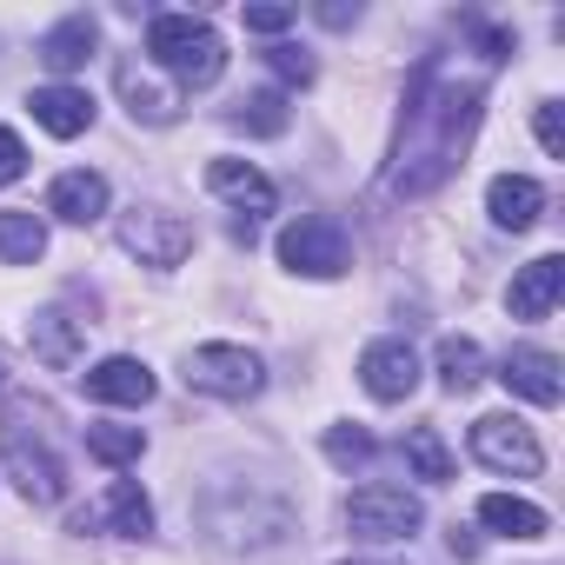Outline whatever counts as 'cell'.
Segmentation results:
<instances>
[{
  "mask_svg": "<svg viewBox=\"0 0 565 565\" xmlns=\"http://www.w3.org/2000/svg\"><path fill=\"white\" fill-rule=\"evenodd\" d=\"M479 100H486L479 81L459 87V81H439L433 67L419 74V87H413V147L399 153V173H393L399 193H433L459 167V147L479 120Z\"/></svg>",
  "mask_w": 565,
  "mask_h": 565,
  "instance_id": "1",
  "label": "cell"
},
{
  "mask_svg": "<svg viewBox=\"0 0 565 565\" xmlns=\"http://www.w3.org/2000/svg\"><path fill=\"white\" fill-rule=\"evenodd\" d=\"M147 54L153 67H167L180 87H213L226 74V41L200 21V14H153L147 21Z\"/></svg>",
  "mask_w": 565,
  "mask_h": 565,
  "instance_id": "2",
  "label": "cell"
},
{
  "mask_svg": "<svg viewBox=\"0 0 565 565\" xmlns=\"http://www.w3.org/2000/svg\"><path fill=\"white\" fill-rule=\"evenodd\" d=\"M279 266L300 273V279H340L353 266V239L340 220L327 213H300L294 226H279Z\"/></svg>",
  "mask_w": 565,
  "mask_h": 565,
  "instance_id": "3",
  "label": "cell"
},
{
  "mask_svg": "<svg viewBox=\"0 0 565 565\" xmlns=\"http://www.w3.org/2000/svg\"><path fill=\"white\" fill-rule=\"evenodd\" d=\"M0 466H8V479H14L34 505H61V499H67V466H61V452H54L41 433H28V419H8V426H0Z\"/></svg>",
  "mask_w": 565,
  "mask_h": 565,
  "instance_id": "4",
  "label": "cell"
},
{
  "mask_svg": "<svg viewBox=\"0 0 565 565\" xmlns=\"http://www.w3.org/2000/svg\"><path fill=\"white\" fill-rule=\"evenodd\" d=\"M186 386L206 393V399H253L266 386V360L253 347H233V340H206L186 353Z\"/></svg>",
  "mask_w": 565,
  "mask_h": 565,
  "instance_id": "5",
  "label": "cell"
},
{
  "mask_svg": "<svg viewBox=\"0 0 565 565\" xmlns=\"http://www.w3.org/2000/svg\"><path fill=\"white\" fill-rule=\"evenodd\" d=\"M419 525H426V505H419V492H406V486H360V492L347 499V532L366 539V545H399V539H413Z\"/></svg>",
  "mask_w": 565,
  "mask_h": 565,
  "instance_id": "6",
  "label": "cell"
},
{
  "mask_svg": "<svg viewBox=\"0 0 565 565\" xmlns=\"http://www.w3.org/2000/svg\"><path fill=\"white\" fill-rule=\"evenodd\" d=\"M472 459L492 466V472H505V479H539V472H545V446H539V433H532L519 413H486V419H472Z\"/></svg>",
  "mask_w": 565,
  "mask_h": 565,
  "instance_id": "7",
  "label": "cell"
},
{
  "mask_svg": "<svg viewBox=\"0 0 565 565\" xmlns=\"http://www.w3.org/2000/svg\"><path fill=\"white\" fill-rule=\"evenodd\" d=\"M120 246L140 266H180L193 253V226L167 206H134V213H120Z\"/></svg>",
  "mask_w": 565,
  "mask_h": 565,
  "instance_id": "8",
  "label": "cell"
},
{
  "mask_svg": "<svg viewBox=\"0 0 565 565\" xmlns=\"http://www.w3.org/2000/svg\"><path fill=\"white\" fill-rule=\"evenodd\" d=\"M74 532H120V539H147V532H153V499L140 492V479H114L87 512H74Z\"/></svg>",
  "mask_w": 565,
  "mask_h": 565,
  "instance_id": "9",
  "label": "cell"
},
{
  "mask_svg": "<svg viewBox=\"0 0 565 565\" xmlns=\"http://www.w3.org/2000/svg\"><path fill=\"white\" fill-rule=\"evenodd\" d=\"M360 386H366L373 399H386V406L413 399V393H419V353H413L406 340H373V347L360 353Z\"/></svg>",
  "mask_w": 565,
  "mask_h": 565,
  "instance_id": "10",
  "label": "cell"
},
{
  "mask_svg": "<svg viewBox=\"0 0 565 565\" xmlns=\"http://www.w3.org/2000/svg\"><path fill=\"white\" fill-rule=\"evenodd\" d=\"M81 386H87V399H100V406H147V399L160 393L153 366H147V360H134V353H114V360L87 366V373H81Z\"/></svg>",
  "mask_w": 565,
  "mask_h": 565,
  "instance_id": "11",
  "label": "cell"
},
{
  "mask_svg": "<svg viewBox=\"0 0 565 565\" xmlns=\"http://www.w3.org/2000/svg\"><path fill=\"white\" fill-rule=\"evenodd\" d=\"M499 386L519 393V399H532V406H558V393H565L558 353H545V347H512V353L499 360Z\"/></svg>",
  "mask_w": 565,
  "mask_h": 565,
  "instance_id": "12",
  "label": "cell"
},
{
  "mask_svg": "<svg viewBox=\"0 0 565 565\" xmlns=\"http://www.w3.org/2000/svg\"><path fill=\"white\" fill-rule=\"evenodd\" d=\"M28 107H34V120H41L54 140H81V134L94 127V94H87V87H74V81L34 87V94H28Z\"/></svg>",
  "mask_w": 565,
  "mask_h": 565,
  "instance_id": "13",
  "label": "cell"
},
{
  "mask_svg": "<svg viewBox=\"0 0 565 565\" xmlns=\"http://www.w3.org/2000/svg\"><path fill=\"white\" fill-rule=\"evenodd\" d=\"M107 200H114V186H107V173H94V167H74V173H61V180L47 186V213L67 220V226H94V220L107 213Z\"/></svg>",
  "mask_w": 565,
  "mask_h": 565,
  "instance_id": "14",
  "label": "cell"
},
{
  "mask_svg": "<svg viewBox=\"0 0 565 565\" xmlns=\"http://www.w3.org/2000/svg\"><path fill=\"white\" fill-rule=\"evenodd\" d=\"M558 294H565V259H558V253H545V259H532V266H519V273H512L505 307H512V320H545V313L558 307Z\"/></svg>",
  "mask_w": 565,
  "mask_h": 565,
  "instance_id": "15",
  "label": "cell"
},
{
  "mask_svg": "<svg viewBox=\"0 0 565 565\" xmlns=\"http://www.w3.org/2000/svg\"><path fill=\"white\" fill-rule=\"evenodd\" d=\"M94 47H100V21L94 14H67V21H54L41 34V67L47 74H81L94 61Z\"/></svg>",
  "mask_w": 565,
  "mask_h": 565,
  "instance_id": "16",
  "label": "cell"
},
{
  "mask_svg": "<svg viewBox=\"0 0 565 565\" xmlns=\"http://www.w3.org/2000/svg\"><path fill=\"white\" fill-rule=\"evenodd\" d=\"M486 213H492V226L525 233V226H539V213H545V186H539L532 173H499V180L486 186Z\"/></svg>",
  "mask_w": 565,
  "mask_h": 565,
  "instance_id": "17",
  "label": "cell"
},
{
  "mask_svg": "<svg viewBox=\"0 0 565 565\" xmlns=\"http://www.w3.org/2000/svg\"><path fill=\"white\" fill-rule=\"evenodd\" d=\"M206 186H213L220 200H233L239 213H273V206H279V186H273L253 160H213V167H206Z\"/></svg>",
  "mask_w": 565,
  "mask_h": 565,
  "instance_id": "18",
  "label": "cell"
},
{
  "mask_svg": "<svg viewBox=\"0 0 565 565\" xmlns=\"http://www.w3.org/2000/svg\"><path fill=\"white\" fill-rule=\"evenodd\" d=\"M114 81H120V100H127V114H134V120L167 127V120L180 114V94H173V87H160L140 61H120V74H114Z\"/></svg>",
  "mask_w": 565,
  "mask_h": 565,
  "instance_id": "19",
  "label": "cell"
},
{
  "mask_svg": "<svg viewBox=\"0 0 565 565\" xmlns=\"http://www.w3.org/2000/svg\"><path fill=\"white\" fill-rule=\"evenodd\" d=\"M479 525L486 532H499V539H545V505H532V499H519V492H486L479 499Z\"/></svg>",
  "mask_w": 565,
  "mask_h": 565,
  "instance_id": "20",
  "label": "cell"
},
{
  "mask_svg": "<svg viewBox=\"0 0 565 565\" xmlns=\"http://www.w3.org/2000/svg\"><path fill=\"white\" fill-rule=\"evenodd\" d=\"M28 347H34V360H47V366H81V320H67L61 307H41V313L28 320Z\"/></svg>",
  "mask_w": 565,
  "mask_h": 565,
  "instance_id": "21",
  "label": "cell"
},
{
  "mask_svg": "<svg viewBox=\"0 0 565 565\" xmlns=\"http://www.w3.org/2000/svg\"><path fill=\"white\" fill-rule=\"evenodd\" d=\"M47 253V220L28 206H0V259L8 266H34Z\"/></svg>",
  "mask_w": 565,
  "mask_h": 565,
  "instance_id": "22",
  "label": "cell"
},
{
  "mask_svg": "<svg viewBox=\"0 0 565 565\" xmlns=\"http://www.w3.org/2000/svg\"><path fill=\"white\" fill-rule=\"evenodd\" d=\"M226 120H233L239 134H259V140H273V134H287V120H294V114H287V94H279V87H259V94H246V100H239Z\"/></svg>",
  "mask_w": 565,
  "mask_h": 565,
  "instance_id": "23",
  "label": "cell"
},
{
  "mask_svg": "<svg viewBox=\"0 0 565 565\" xmlns=\"http://www.w3.org/2000/svg\"><path fill=\"white\" fill-rule=\"evenodd\" d=\"M479 380H486V353H479V340H466V333L439 340V386H446V393H472Z\"/></svg>",
  "mask_w": 565,
  "mask_h": 565,
  "instance_id": "24",
  "label": "cell"
},
{
  "mask_svg": "<svg viewBox=\"0 0 565 565\" xmlns=\"http://www.w3.org/2000/svg\"><path fill=\"white\" fill-rule=\"evenodd\" d=\"M399 452H406L413 479H426V486H446V479H452V452H446L439 426H413V433L399 439Z\"/></svg>",
  "mask_w": 565,
  "mask_h": 565,
  "instance_id": "25",
  "label": "cell"
},
{
  "mask_svg": "<svg viewBox=\"0 0 565 565\" xmlns=\"http://www.w3.org/2000/svg\"><path fill=\"white\" fill-rule=\"evenodd\" d=\"M87 452L100 459V466H140V452H147V433L140 426H87Z\"/></svg>",
  "mask_w": 565,
  "mask_h": 565,
  "instance_id": "26",
  "label": "cell"
},
{
  "mask_svg": "<svg viewBox=\"0 0 565 565\" xmlns=\"http://www.w3.org/2000/svg\"><path fill=\"white\" fill-rule=\"evenodd\" d=\"M266 67L287 81V87H307V81L320 74V61H313L307 47H294V41H273V47H266Z\"/></svg>",
  "mask_w": 565,
  "mask_h": 565,
  "instance_id": "27",
  "label": "cell"
},
{
  "mask_svg": "<svg viewBox=\"0 0 565 565\" xmlns=\"http://www.w3.org/2000/svg\"><path fill=\"white\" fill-rule=\"evenodd\" d=\"M380 446H373V433L366 426H327V459L333 466H366Z\"/></svg>",
  "mask_w": 565,
  "mask_h": 565,
  "instance_id": "28",
  "label": "cell"
},
{
  "mask_svg": "<svg viewBox=\"0 0 565 565\" xmlns=\"http://www.w3.org/2000/svg\"><path fill=\"white\" fill-rule=\"evenodd\" d=\"M532 134H539V147H545L552 160H565V107H558V100H539Z\"/></svg>",
  "mask_w": 565,
  "mask_h": 565,
  "instance_id": "29",
  "label": "cell"
},
{
  "mask_svg": "<svg viewBox=\"0 0 565 565\" xmlns=\"http://www.w3.org/2000/svg\"><path fill=\"white\" fill-rule=\"evenodd\" d=\"M21 173H28V140L14 127H0V186H14Z\"/></svg>",
  "mask_w": 565,
  "mask_h": 565,
  "instance_id": "30",
  "label": "cell"
},
{
  "mask_svg": "<svg viewBox=\"0 0 565 565\" xmlns=\"http://www.w3.org/2000/svg\"><path fill=\"white\" fill-rule=\"evenodd\" d=\"M287 28H294V8H273V0L246 8V34H287Z\"/></svg>",
  "mask_w": 565,
  "mask_h": 565,
  "instance_id": "31",
  "label": "cell"
},
{
  "mask_svg": "<svg viewBox=\"0 0 565 565\" xmlns=\"http://www.w3.org/2000/svg\"><path fill=\"white\" fill-rule=\"evenodd\" d=\"M320 21H327V28H353V21H360V8H347V0H327Z\"/></svg>",
  "mask_w": 565,
  "mask_h": 565,
  "instance_id": "32",
  "label": "cell"
},
{
  "mask_svg": "<svg viewBox=\"0 0 565 565\" xmlns=\"http://www.w3.org/2000/svg\"><path fill=\"white\" fill-rule=\"evenodd\" d=\"M347 565H380V558H347Z\"/></svg>",
  "mask_w": 565,
  "mask_h": 565,
  "instance_id": "33",
  "label": "cell"
},
{
  "mask_svg": "<svg viewBox=\"0 0 565 565\" xmlns=\"http://www.w3.org/2000/svg\"><path fill=\"white\" fill-rule=\"evenodd\" d=\"M0 386H8V373H0Z\"/></svg>",
  "mask_w": 565,
  "mask_h": 565,
  "instance_id": "34",
  "label": "cell"
}]
</instances>
